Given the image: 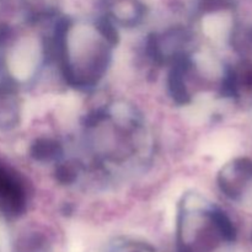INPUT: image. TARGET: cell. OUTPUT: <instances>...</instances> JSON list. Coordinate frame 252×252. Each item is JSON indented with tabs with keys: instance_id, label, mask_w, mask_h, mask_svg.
<instances>
[{
	"instance_id": "obj_1",
	"label": "cell",
	"mask_w": 252,
	"mask_h": 252,
	"mask_svg": "<svg viewBox=\"0 0 252 252\" xmlns=\"http://www.w3.org/2000/svg\"><path fill=\"white\" fill-rule=\"evenodd\" d=\"M118 32L110 24L61 25L54 32V48L66 83L79 90L95 88L110 66Z\"/></svg>"
},
{
	"instance_id": "obj_3",
	"label": "cell",
	"mask_w": 252,
	"mask_h": 252,
	"mask_svg": "<svg viewBox=\"0 0 252 252\" xmlns=\"http://www.w3.org/2000/svg\"><path fill=\"white\" fill-rule=\"evenodd\" d=\"M62 152V145L48 138H41L31 147V155L39 161H51L58 159Z\"/></svg>"
},
{
	"instance_id": "obj_2",
	"label": "cell",
	"mask_w": 252,
	"mask_h": 252,
	"mask_svg": "<svg viewBox=\"0 0 252 252\" xmlns=\"http://www.w3.org/2000/svg\"><path fill=\"white\" fill-rule=\"evenodd\" d=\"M27 185L11 165L0 159V212L7 217H19L26 211Z\"/></svg>"
}]
</instances>
